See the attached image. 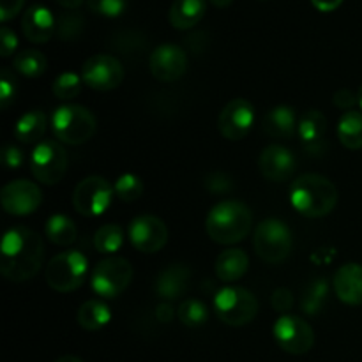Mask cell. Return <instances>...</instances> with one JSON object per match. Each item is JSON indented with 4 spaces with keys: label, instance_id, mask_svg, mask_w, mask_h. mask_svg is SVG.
<instances>
[{
    "label": "cell",
    "instance_id": "obj_2",
    "mask_svg": "<svg viewBox=\"0 0 362 362\" xmlns=\"http://www.w3.org/2000/svg\"><path fill=\"white\" fill-rule=\"evenodd\" d=\"M253 228V214L250 207L239 200H223L209 211L205 230L212 243L233 246L250 235Z\"/></svg>",
    "mask_w": 362,
    "mask_h": 362
},
{
    "label": "cell",
    "instance_id": "obj_31",
    "mask_svg": "<svg viewBox=\"0 0 362 362\" xmlns=\"http://www.w3.org/2000/svg\"><path fill=\"white\" fill-rule=\"evenodd\" d=\"M124 230L120 225L108 223L94 233V247L103 255H113L122 247Z\"/></svg>",
    "mask_w": 362,
    "mask_h": 362
},
{
    "label": "cell",
    "instance_id": "obj_25",
    "mask_svg": "<svg viewBox=\"0 0 362 362\" xmlns=\"http://www.w3.org/2000/svg\"><path fill=\"white\" fill-rule=\"evenodd\" d=\"M46 126H48V119L41 110H32L27 112L20 120L16 122L14 127V136L21 144H41V138L45 136Z\"/></svg>",
    "mask_w": 362,
    "mask_h": 362
},
{
    "label": "cell",
    "instance_id": "obj_47",
    "mask_svg": "<svg viewBox=\"0 0 362 362\" xmlns=\"http://www.w3.org/2000/svg\"><path fill=\"white\" fill-rule=\"evenodd\" d=\"M233 0H211L212 6H216L218 9H225V7H230L232 6Z\"/></svg>",
    "mask_w": 362,
    "mask_h": 362
},
{
    "label": "cell",
    "instance_id": "obj_35",
    "mask_svg": "<svg viewBox=\"0 0 362 362\" xmlns=\"http://www.w3.org/2000/svg\"><path fill=\"white\" fill-rule=\"evenodd\" d=\"M83 27V18L78 13H64L57 18V34L64 41H74V39L80 37Z\"/></svg>",
    "mask_w": 362,
    "mask_h": 362
},
{
    "label": "cell",
    "instance_id": "obj_43",
    "mask_svg": "<svg viewBox=\"0 0 362 362\" xmlns=\"http://www.w3.org/2000/svg\"><path fill=\"white\" fill-rule=\"evenodd\" d=\"M25 0H0V20L6 21L13 20L21 9H23Z\"/></svg>",
    "mask_w": 362,
    "mask_h": 362
},
{
    "label": "cell",
    "instance_id": "obj_28",
    "mask_svg": "<svg viewBox=\"0 0 362 362\" xmlns=\"http://www.w3.org/2000/svg\"><path fill=\"white\" fill-rule=\"evenodd\" d=\"M45 233L49 243L57 244V246H69L76 240L78 230L73 219L64 214H55L46 221Z\"/></svg>",
    "mask_w": 362,
    "mask_h": 362
},
{
    "label": "cell",
    "instance_id": "obj_26",
    "mask_svg": "<svg viewBox=\"0 0 362 362\" xmlns=\"http://www.w3.org/2000/svg\"><path fill=\"white\" fill-rule=\"evenodd\" d=\"M76 318L81 329L94 332L110 324V320H112V311H110L108 304L103 303V300L90 299L81 304Z\"/></svg>",
    "mask_w": 362,
    "mask_h": 362
},
{
    "label": "cell",
    "instance_id": "obj_36",
    "mask_svg": "<svg viewBox=\"0 0 362 362\" xmlns=\"http://www.w3.org/2000/svg\"><path fill=\"white\" fill-rule=\"evenodd\" d=\"M87 6L103 18H119L126 13L129 0H87Z\"/></svg>",
    "mask_w": 362,
    "mask_h": 362
},
{
    "label": "cell",
    "instance_id": "obj_14",
    "mask_svg": "<svg viewBox=\"0 0 362 362\" xmlns=\"http://www.w3.org/2000/svg\"><path fill=\"white\" fill-rule=\"evenodd\" d=\"M0 202L7 214L23 218V216L34 214L41 207L42 193L37 184L20 179L4 186Z\"/></svg>",
    "mask_w": 362,
    "mask_h": 362
},
{
    "label": "cell",
    "instance_id": "obj_5",
    "mask_svg": "<svg viewBox=\"0 0 362 362\" xmlns=\"http://www.w3.org/2000/svg\"><path fill=\"white\" fill-rule=\"evenodd\" d=\"M253 247L258 258L265 264L278 265L290 257L293 247V237L286 223L279 219H264L255 228Z\"/></svg>",
    "mask_w": 362,
    "mask_h": 362
},
{
    "label": "cell",
    "instance_id": "obj_27",
    "mask_svg": "<svg viewBox=\"0 0 362 362\" xmlns=\"http://www.w3.org/2000/svg\"><path fill=\"white\" fill-rule=\"evenodd\" d=\"M338 138L341 145L350 151L362 148V113L350 110L341 115L338 122Z\"/></svg>",
    "mask_w": 362,
    "mask_h": 362
},
{
    "label": "cell",
    "instance_id": "obj_22",
    "mask_svg": "<svg viewBox=\"0 0 362 362\" xmlns=\"http://www.w3.org/2000/svg\"><path fill=\"white\" fill-rule=\"evenodd\" d=\"M262 126H264V131L271 138L285 140V138L293 136V133H297L299 119H297V113L292 106L279 105L274 106L271 112L265 113Z\"/></svg>",
    "mask_w": 362,
    "mask_h": 362
},
{
    "label": "cell",
    "instance_id": "obj_37",
    "mask_svg": "<svg viewBox=\"0 0 362 362\" xmlns=\"http://www.w3.org/2000/svg\"><path fill=\"white\" fill-rule=\"evenodd\" d=\"M14 95H16V78L11 73V69L4 67L2 76H0V105L4 110L9 108L11 103L14 101Z\"/></svg>",
    "mask_w": 362,
    "mask_h": 362
},
{
    "label": "cell",
    "instance_id": "obj_3",
    "mask_svg": "<svg viewBox=\"0 0 362 362\" xmlns=\"http://www.w3.org/2000/svg\"><path fill=\"white\" fill-rule=\"evenodd\" d=\"M290 202L292 207L306 218H324L334 211L338 189L327 177L303 173L290 186Z\"/></svg>",
    "mask_w": 362,
    "mask_h": 362
},
{
    "label": "cell",
    "instance_id": "obj_49",
    "mask_svg": "<svg viewBox=\"0 0 362 362\" xmlns=\"http://www.w3.org/2000/svg\"><path fill=\"white\" fill-rule=\"evenodd\" d=\"M357 99H359V106H361V110H362V85H361L359 92H357Z\"/></svg>",
    "mask_w": 362,
    "mask_h": 362
},
{
    "label": "cell",
    "instance_id": "obj_45",
    "mask_svg": "<svg viewBox=\"0 0 362 362\" xmlns=\"http://www.w3.org/2000/svg\"><path fill=\"white\" fill-rule=\"evenodd\" d=\"M156 317H158V320L161 322V324H170L173 318V308L170 303H163L159 304L158 310H156Z\"/></svg>",
    "mask_w": 362,
    "mask_h": 362
},
{
    "label": "cell",
    "instance_id": "obj_18",
    "mask_svg": "<svg viewBox=\"0 0 362 362\" xmlns=\"http://www.w3.org/2000/svg\"><path fill=\"white\" fill-rule=\"evenodd\" d=\"M21 28H23V34L28 41L41 45V42H48L53 37V34L57 32V20L48 7L34 4L25 11Z\"/></svg>",
    "mask_w": 362,
    "mask_h": 362
},
{
    "label": "cell",
    "instance_id": "obj_6",
    "mask_svg": "<svg viewBox=\"0 0 362 362\" xmlns=\"http://www.w3.org/2000/svg\"><path fill=\"white\" fill-rule=\"evenodd\" d=\"M214 313L230 327H244L251 324L258 313V300L243 286H226L214 297Z\"/></svg>",
    "mask_w": 362,
    "mask_h": 362
},
{
    "label": "cell",
    "instance_id": "obj_23",
    "mask_svg": "<svg viewBox=\"0 0 362 362\" xmlns=\"http://www.w3.org/2000/svg\"><path fill=\"white\" fill-rule=\"evenodd\" d=\"M207 0H175L170 6L168 20L177 30H189L204 20Z\"/></svg>",
    "mask_w": 362,
    "mask_h": 362
},
{
    "label": "cell",
    "instance_id": "obj_46",
    "mask_svg": "<svg viewBox=\"0 0 362 362\" xmlns=\"http://www.w3.org/2000/svg\"><path fill=\"white\" fill-rule=\"evenodd\" d=\"M55 2L64 9H78L85 0H55Z\"/></svg>",
    "mask_w": 362,
    "mask_h": 362
},
{
    "label": "cell",
    "instance_id": "obj_33",
    "mask_svg": "<svg viewBox=\"0 0 362 362\" xmlns=\"http://www.w3.org/2000/svg\"><path fill=\"white\" fill-rule=\"evenodd\" d=\"M113 189H115V197L119 200L131 204V202H136L144 194V180L134 175V173H124L117 179Z\"/></svg>",
    "mask_w": 362,
    "mask_h": 362
},
{
    "label": "cell",
    "instance_id": "obj_16",
    "mask_svg": "<svg viewBox=\"0 0 362 362\" xmlns=\"http://www.w3.org/2000/svg\"><path fill=\"white\" fill-rule=\"evenodd\" d=\"M148 69L156 80L165 83L177 81L187 69L186 52L177 45L158 46L148 59Z\"/></svg>",
    "mask_w": 362,
    "mask_h": 362
},
{
    "label": "cell",
    "instance_id": "obj_11",
    "mask_svg": "<svg viewBox=\"0 0 362 362\" xmlns=\"http://www.w3.org/2000/svg\"><path fill=\"white\" fill-rule=\"evenodd\" d=\"M276 343L292 356H304L315 345V332L306 320L296 315H281L272 329Z\"/></svg>",
    "mask_w": 362,
    "mask_h": 362
},
{
    "label": "cell",
    "instance_id": "obj_1",
    "mask_svg": "<svg viewBox=\"0 0 362 362\" xmlns=\"http://www.w3.org/2000/svg\"><path fill=\"white\" fill-rule=\"evenodd\" d=\"M0 272L14 283L34 278L42 265L45 244L37 232L25 226H14L4 233L0 246Z\"/></svg>",
    "mask_w": 362,
    "mask_h": 362
},
{
    "label": "cell",
    "instance_id": "obj_20",
    "mask_svg": "<svg viewBox=\"0 0 362 362\" xmlns=\"http://www.w3.org/2000/svg\"><path fill=\"white\" fill-rule=\"evenodd\" d=\"M191 281V271L186 265L173 264L163 269L158 274L154 283V290L158 293L159 299L165 303H172V300L180 299L184 293L189 288Z\"/></svg>",
    "mask_w": 362,
    "mask_h": 362
},
{
    "label": "cell",
    "instance_id": "obj_29",
    "mask_svg": "<svg viewBox=\"0 0 362 362\" xmlns=\"http://www.w3.org/2000/svg\"><path fill=\"white\" fill-rule=\"evenodd\" d=\"M329 296V285L325 279H315L310 281V285L304 288L303 297H300V308L306 315L315 317L324 310L325 303H327Z\"/></svg>",
    "mask_w": 362,
    "mask_h": 362
},
{
    "label": "cell",
    "instance_id": "obj_24",
    "mask_svg": "<svg viewBox=\"0 0 362 362\" xmlns=\"http://www.w3.org/2000/svg\"><path fill=\"white\" fill-rule=\"evenodd\" d=\"M247 269H250V257L246 255V251L237 250V247L219 253L214 264L216 276L223 283L239 281L246 274Z\"/></svg>",
    "mask_w": 362,
    "mask_h": 362
},
{
    "label": "cell",
    "instance_id": "obj_39",
    "mask_svg": "<svg viewBox=\"0 0 362 362\" xmlns=\"http://www.w3.org/2000/svg\"><path fill=\"white\" fill-rule=\"evenodd\" d=\"M23 152L16 145H6L2 151V163L7 170H18L23 165Z\"/></svg>",
    "mask_w": 362,
    "mask_h": 362
},
{
    "label": "cell",
    "instance_id": "obj_17",
    "mask_svg": "<svg viewBox=\"0 0 362 362\" xmlns=\"http://www.w3.org/2000/svg\"><path fill=\"white\" fill-rule=\"evenodd\" d=\"M258 168H260L262 175L267 180H272V182H285V180H288L296 173L297 159L290 148L278 144H272L267 145L260 152Z\"/></svg>",
    "mask_w": 362,
    "mask_h": 362
},
{
    "label": "cell",
    "instance_id": "obj_8",
    "mask_svg": "<svg viewBox=\"0 0 362 362\" xmlns=\"http://www.w3.org/2000/svg\"><path fill=\"white\" fill-rule=\"evenodd\" d=\"M67 163L69 158L60 141L45 140L35 145L32 151L30 172L37 182L45 186H55L66 175Z\"/></svg>",
    "mask_w": 362,
    "mask_h": 362
},
{
    "label": "cell",
    "instance_id": "obj_34",
    "mask_svg": "<svg viewBox=\"0 0 362 362\" xmlns=\"http://www.w3.org/2000/svg\"><path fill=\"white\" fill-rule=\"evenodd\" d=\"M81 83H83V80L76 73H62L60 76L55 78L52 90L57 99H60V101H69V99H74L80 94Z\"/></svg>",
    "mask_w": 362,
    "mask_h": 362
},
{
    "label": "cell",
    "instance_id": "obj_21",
    "mask_svg": "<svg viewBox=\"0 0 362 362\" xmlns=\"http://www.w3.org/2000/svg\"><path fill=\"white\" fill-rule=\"evenodd\" d=\"M332 288L336 297L349 306L362 304V265L345 264L334 272Z\"/></svg>",
    "mask_w": 362,
    "mask_h": 362
},
{
    "label": "cell",
    "instance_id": "obj_48",
    "mask_svg": "<svg viewBox=\"0 0 362 362\" xmlns=\"http://www.w3.org/2000/svg\"><path fill=\"white\" fill-rule=\"evenodd\" d=\"M55 362H83V361L76 356H62V357H59Z\"/></svg>",
    "mask_w": 362,
    "mask_h": 362
},
{
    "label": "cell",
    "instance_id": "obj_15",
    "mask_svg": "<svg viewBox=\"0 0 362 362\" xmlns=\"http://www.w3.org/2000/svg\"><path fill=\"white\" fill-rule=\"evenodd\" d=\"M255 122V106L247 99H232L221 110L218 119L219 133L230 141H239L251 131Z\"/></svg>",
    "mask_w": 362,
    "mask_h": 362
},
{
    "label": "cell",
    "instance_id": "obj_9",
    "mask_svg": "<svg viewBox=\"0 0 362 362\" xmlns=\"http://www.w3.org/2000/svg\"><path fill=\"white\" fill-rule=\"evenodd\" d=\"M133 281V267L122 257H108L92 272V290L103 299H115Z\"/></svg>",
    "mask_w": 362,
    "mask_h": 362
},
{
    "label": "cell",
    "instance_id": "obj_30",
    "mask_svg": "<svg viewBox=\"0 0 362 362\" xmlns=\"http://www.w3.org/2000/svg\"><path fill=\"white\" fill-rule=\"evenodd\" d=\"M46 57L39 49H23L13 60L14 71L27 78H37L46 71Z\"/></svg>",
    "mask_w": 362,
    "mask_h": 362
},
{
    "label": "cell",
    "instance_id": "obj_13",
    "mask_svg": "<svg viewBox=\"0 0 362 362\" xmlns=\"http://www.w3.org/2000/svg\"><path fill=\"white\" fill-rule=\"evenodd\" d=\"M131 244L141 253H158L168 243V228L163 223V219L156 218L152 214L138 216L131 221L127 230Z\"/></svg>",
    "mask_w": 362,
    "mask_h": 362
},
{
    "label": "cell",
    "instance_id": "obj_19",
    "mask_svg": "<svg viewBox=\"0 0 362 362\" xmlns=\"http://www.w3.org/2000/svg\"><path fill=\"white\" fill-rule=\"evenodd\" d=\"M300 144L310 154H320L325 148V134H327V119L320 110H308L299 117L297 126Z\"/></svg>",
    "mask_w": 362,
    "mask_h": 362
},
{
    "label": "cell",
    "instance_id": "obj_38",
    "mask_svg": "<svg viewBox=\"0 0 362 362\" xmlns=\"http://www.w3.org/2000/svg\"><path fill=\"white\" fill-rule=\"evenodd\" d=\"M293 303H296V299H293V293L288 288H278L272 293V308L278 313L288 315V311L293 308Z\"/></svg>",
    "mask_w": 362,
    "mask_h": 362
},
{
    "label": "cell",
    "instance_id": "obj_10",
    "mask_svg": "<svg viewBox=\"0 0 362 362\" xmlns=\"http://www.w3.org/2000/svg\"><path fill=\"white\" fill-rule=\"evenodd\" d=\"M113 197H115V189L105 177L90 175L80 180L74 187L73 205L81 216L95 218L108 211Z\"/></svg>",
    "mask_w": 362,
    "mask_h": 362
},
{
    "label": "cell",
    "instance_id": "obj_7",
    "mask_svg": "<svg viewBox=\"0 0 362 362\" xmlns=\"http://www.w3.org/2000/svg\"><path fill=\"white\" fill-rule=\"evenodd\" d=\"M87 269L88 260L80 251H64L48 262L45 278L49 288L55 292H74L83 285L87 278Z\"/></svg>",
    "mask_w": 362,
    "mask_h": 362
},
{
    "label": "cell",
    "instance_id": "obj_42",
    "mask_svg": "<svg viewBox=\"0 0 362 362\" xmlns=\"http://www.w3.org/2000/svg\"><path fill=\"white\" fill-rule=\"evenodd\" d=\"M332 101H334V105L338 106V108L350 112V110L356 106V103H359V99H357V94H354L349 88H339L334 94V98H332Z\"/></svg>",
    "mask_w": 362,
    "mask_h": 362
},
{
    "label": "cell",
    "instance_id": "obj_41",
    "mask_svg": "<svg viewBox=\"0 0 362 362\" xmlns=\"http://www.w3.org/2000/svg\"><path fill=\"white\" fill-rule=\"evenodd\" d=\"M16 48H18L16 34H14L9 27L0 28V53H2L4 59L13 55Z\"/></svg>",
    "mask_w": 362,
    "mask_h": 362
},
{
    "label": "cell",
    "instance_id": "obj_44",
    "mask_svg": "<svg viewBox=\"0 0 362 362\" xmlns=\"http://www.w3.org/2000/svg\"><path fill=\"white\" fill-rule=\"evenodd\" d=\"M311 4H313L315 9H318L320 13H332V11H336L341 6L343 0H311Z\"/></svg>",
    "mask_w": 362,
    "mask_h": 362
},
{
    "label": "cell",
    "instance_id": "obj_32",
    "mask_svg": "<svg viewBox=\"0 0 362 362\" xmlns=\"http://www.w3.org/2000/svg\"><path fill=\"white\" fill-rule=\"evenodd\" d=\"M177 318L180 324L189 329L202 327L209 320V308L198 299H186L184 303H180L179 310H177Z\"/></svg>",
    "mask_w": 362,
    "mask_h": 362
},
{
    "label": "cell",
    "instance_id": "obj_12",
    "mask_svg": "<svg viewBox=\"0 0 362 362\" xmlns=\"http://www.w3.org/2000/svg\"><path fill=\"white\" fill-rule=\"evenodd\" d=\"M124 76H126V71H124L122 62L117 57L106 55V53L92 55L90 59L85 60L81 67L83 83L99 92H108L120 87Z\"/></svg>",
    "mask_w": 362,
    "mask_h": 362
},
{
    "label": "cell",
    "instance_id": "obj_40",
    "mask_svg": "<svg viewBox=\"0 0 362 362\" xmlns=\"http://www.w3.org/2000/svg\"><path fill=\"white\" fill-rule=\"evenodd\" d=\"M205 186L212 191V193H228L232 189V182H230L228 175L223 172H214L209 175L205 180Z\"/></svg>",
    "mask_w": 362,
    "mask_h": 362
},
{
    "label": "cell",
    "instance_id": "obj_4",
    "mask_svg": "<svg viewBox=\"0 0 362 362\" xmlns=\"http://www.w3.org/2000/svg\"><path fill=\"white\" fill-rule=\"evenodd\" d=\"M52 129L57 140L66 145L87 144L98 129L94 113L80 105H64L53 112Z\"/></svg>",
    "mask_w": 362,
    "mask_h": 362
}]
</instances>
